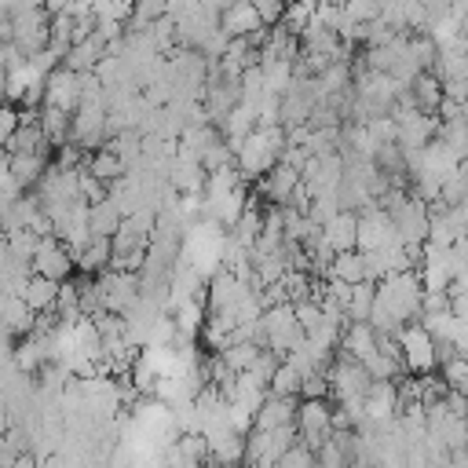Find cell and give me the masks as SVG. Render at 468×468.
Masks as SVG:
<instances>
[{
    "mask_svg": "<svg viewBox=\"0 0 468 468\" xmlns=\"http://www.w3.org/2000/svg\"><path fill=\"white\" fill-rule=\"evenodd\" d=\"M420 303H424V285L417 271H399L377 282V303L369 314V325L377 333L399 336L402 325L420 322Z\"/></svg>",
    "mask_w": 468,
    "mask_h": 468,
    "instance_id": "cell-1",
    "label": "cell"
},
{
    "mask_svg": "<svg viewBox=\"0 0 468 468\" xmlns=\"http://www.w3.org/2000/svg\"><path fill=\"white\" fill-rule=\"evenodd\" d=\"M282 150H285V128L282 124H271V128H256L245 143L234 146V168L241 172V179H263L278 161H282Z\"/></svg>",
    "mask_w": 468,
    "mask_h": 468,
    "instance_id": "cell-2",
    "label": "cell"
},
{
    "mask_svg": "<svg viewBox=\"0 0 468 468\" xmlns=\"http://www.w3.org/2000/svg\"><path fill=\"white\" fill-rule=\"evenodd\" d=\"M300 344H303V329L296 322L292 303H271V307H263V314H260V347H267L278 358H285Z\"/></svg>",
    "mask_w": 468,
    "mask_h": 468,
    "instance_id": "cell-3",
    "label": "cell"
},
{
    "mask_svg": "<svg viewBox=\"0 0 468 468\" xmlns=\"http://www.w3.org/2000/svg\"><path fill=\"white\" fill-rule=\"evenodd\" d=\"M369 384H373L369 369L358 358L336 351V358L329 366V399L333 402H362L366 391H369Z\"/></svg>",
    "mask_w": 468,
    "mask_h": 468,
    "instance_id": "cell-4",
    "label": "cell"
},
{
    "mask_svg": "<svg viewBox=\"0 0 468 468\" xmlns=\"http://www.w3.org/2000/svg\"><path fill=\"white\" fill-rule=\"evenodd\" d=\"M296 431H300V442L318 453L333 439V431H336L333 428V406H329V399H300Z\"/></svg>",
    "mask_w": 468,
    "mask_h": 468,
    "instance_id": "cell-5",
    "label": "cell"
},
{
    "mask_svg": "<svg viewBox=\"0 0 468 468\" xmlns=\"http://www.w3.org/2000/svg\"><path fill=\"white\" fill-rule=\"evenodd\" d=\"M399 347H402V366L406 373H431L439 366V355H435V336L420 325V322H410L399 329Z\"/></svg>",
    "mask_w": 468,
    "mask_h": 468,
    "instance_id": "cell-6",
    "label": "cell"
},
{
    "mask_svg": "<svg viewBox=\"0 0 468 468\" xmlns=\"http://www.w3.org/2000/svg\"><path fill=\"white\" fill-rule=\"evenodd\" d=\"M388 216H391L395 234H399L402 245H420V241H428V227H431V208H428V201L406 194Z\"/></svg>",
    "mask_w": 468,
    "mask_h": 468,
    "instance_id": "cell-7",
    "label": "cell"
},
{
    "mask_svg": "<svg viewBox=\"0 0 468 468\" xmlns=\"http://www.w3.org/2000/svg\"><path fill=\"white\" fill-rule=\"evenodd\" d=\"M391 245H402L399 234H395L391 216L384 208H377V205H369L366 212H358V241H355V249L369 256V252H384Z\"/></svg>",
    "mask_w": 468,
    "mask_h": 468,
    "instance_id": "cell-8",
    "label": "cell"
},
{
    "mask_svg": "<svg viewBox=\"0 0 468 468\" xmlns=\"http://www.w3.org/2000/svg\"><path fill=\"white\" fill-rule=\"evenodd\" d=\"M73 271H77V256L66 249V241L55 234L40 238L37 256H33V274L51 278V282H66V278H73Z\"/></svg>",
    "mask_w": 468,
    "mask_h": 468,
    "instance_id": "cell-9",
    "label": "cell"
},
{
    "mask_svg": "<svg viewBox=\"0 0 468 468\" xmlns=\"http://www.w3.org/2000/svg\"><path fill=\"white\" fill-rule=\"evenodd\" d=\"M300 183L307 186L311 197H318V194H336V186L344 183V157H340V154L307 157V165L300 168Z\"/></svg>",
    "mask_w": 468,
    "mask_h": 468,
    "instance_id": "cell-10",
    "label": "cell"
},
{
    "mask_svg": "<svg viewBox=\"0 0 468 468\" xmlns=\"http://www.w3.org/2000/svg\"><path fill=\"white\" fill-rule=\"evenodd\" d=\"M44 106H55V110L73 113L80 106V73H73L66 66L51 69L48 80H44Z\"/></svg>",
    "mask_w": 468,
    "mask_h": 468,
    "instance_id": "cell-11",
    "label": "cell"
},
{
    "mask_svg": "<svg viewBox=\"0 0 468 468\" xmlns=\"http://www.w3.org/2000/svg\"><path fill=\"white\" fill-rule=\"evenodd\" d=\"M296 190H300V172L289 168V165H282V161H278L263 179H256V197H263V201L274 205V208L289 205Z\"/></svg>",
    "mask_w": 468,
    "mask_h": 468,
    "instance_id": "cell-12",
    "label": "cell"
},
{
    "mask_svg": "<svg viewBox=\"0 0 468 468\" xmlns=\"http://www.w3.org/2000/svg\"><path fill=\"white\" fill-rule=\"evenodd\" d=\"M362 410H366V420H373V424H391V420L399 417V410H402V402H399V384H395V380H373L369 391H366V399H362Z\"/></svg>",
    "mask_w": 468,
    "mask_h": 468,
    "instance_id": "cell-13",
    "label": "cell"
},
{
    "mask_svg": "<svg viewBox=\"0 0 468 468\" xmlns=\"http://www.w3.org/2000/svg\"><path fill=\"white\" fill-rule=\"evenodd\" d=\"M340 351L358 358L362 366H369L380 351V333L369 325V322H347L344 325V336H340Z\"/></svg>",
    "mask_w": 468,
    "mask_h": 468,
    "instance_id": "cell-14",
    "label": "cell"
},
{
    "mask_svg": "<svg viewBox=\"0 0 468 468\" xmlns=\"http://www.w3.org/2000/svg\"><path fill=\"white\" fill-rule=\"evenodd\" d=\"M219 29L230 40H238V37H252L256 29H263V18H260V11H256L252 0H238L227 11H219Z\"/></svg>",
    "mask_w": 468,
    "mask_h": 468,
    "instance_id": "cell-15",
    "label": "cell"
},
{
    "mask_svg": "<svg viewBox=\"0 0 468 468\" xmlns=\"http://www.w3.org/2000/svg\"><path fill=\"white\" fill-rule=\"evenodd\" d=\"M296 410H300V399H285V395H271L263 399V406L256 410V424L260 431H274V428H289L296 424Z\"/></svg>",
    "mask_w": 468,
    "mask_h": 468,
    "instance_id": "cell-16",
    "label": "cell"
},
{
    "mask_svg": "<svg viewBox=\"0 0 468 468\" xmlns=\"http://www.w3.org/2000/svg\"><path fill=\"white\" fill-rule=\"evenodd\" d=\"M55 154H7V172L15 176V183L22 190H33L40 183V176L51 168Z\"/></svg>",
    "mask_w": 468,
    "mask_h": 468,
    "instance_id": "cell-17",
    "label": "cell"
},
{
    "mask_svg": "<svg viewBox=\"0 0 468 468\" xmlns=\"http://www.w3.org/2000/svg\"><path fill=\"white\" fill-rule=\"evenodd\" d=\"M322 234H325V241H329L333 252H351L355 241H358V212L340 208V212L322 227Z\"/></svg>",
    "mask_w": 468,
    "mask_h": 468,
    "instance_id": "cell-18",
    "label": "cell"
},
{
    "mask_svg": "<svg viewBox=\"0 0 468 468\" xmlns=\"http://www.w3.org/2000/svg\"><path fill=\"white\" fill-rule=\"evenodd\" d=\"M442 80L435 77V73H417L413 80H410V102H413V110H420V113H439V106H442Z\"/></svg>",
    "mask_w": 468,
    "mask_h": 468,
    "instance_id": "cell-19",
    "label": "cell"
},
{
    "mask_svg": "<svg viewBox=\"0 0 468 468\" xmlns=\"http://www.w3.org/2000/svg\"><path fill=\"white\" fill-rule=\"evenodd\" d=\"M110 260H113V241H110V238L91 234V241L77 252V271H80V274H88V278H95V274L110 271Z\"/></svg>",
    "mask_w": 468,
    "mask_h": 468,
    "instance_id": "cell-20",
    "label": "cell"
},
{
    "mask_svg": "<svg viewBox=\"0 0 468 468\" xmlns=\"http://www.w3.org/2000/svg\"><path fill=\"white\" fill-rule=\"evenodd\" d=\"M58 285L62 282H51V278H40V274H29V282L22 285V300L37 311V314H44V311H55V300H58Z\"/></svg>",
    "mask_w": 468,
    "mask_h": 468,
    "instance_id": "cell-21",
    "label": "cell"
},
{
    "mask_svg": "<svg viewBox=\"0 0 468 468\" xmlns=\"http://www.w3.org/2000/svg\"><path fill=\"white\" fill-rule=\"evenodd\" d=\"M99 183H106V186H113L117 179H124L128 176V168H124V161L110 150V146H102V150H95V154H88V165H84Z\"/></svg>",
    "mask_w": 468,
    "mask_h": 468,
    "instance_id": "cell-22",
    "label": "cell"
},
{
    "mask_svg": "<svg viewBox=\"0 0 468 468\" xmlns=\"http://www.w3.org/2000/svg\"><path fill=\"white\" fill-rule=\"evenodd\" d=\"M37 124H40V132L48 135V143L58 150V146H66V143H69L73 113H66V110H55V106H44V110H40V117H37Z\"/></svg>",
    "mask_w": 468,
    "mask_h": 468,
    "instance_id": "cell-23",
    "label": "cell"
},
{
    "mask_svg": "<svg viewBox=\"0 0 468 468\" xmlns=\"http://www.w3.org/2000/svg\"><path fill=\"white\" fill-rule=\"evenodd\" d=\"M329 278H336V282H344V285H358V282H366V256H362L358 249H351V252H336L333 263H329Z\"/></svg>",
    "mask_w": 468,
    "mask_h": 468,
    "instance_id": "cell-24",
    "label": "cell"
},
{
    "mask_svg": "<svg viewBox=\"0 0 468 468\" xmlns=\"http://www.w3.org/2000/svg\"><path fill=\"white\" fill-rule=\"evenodd\" d=\"M121 223H124V212H121V205H117L113 197L91 205V234H99V238H113V234L121 230Z\"/></svg>",
    "mask_w": 468,
    "mask_h": 468,
    "instance_id": "cell-25",
    "label": "cell"
},
{
    "mask_svg": "<svg viewBox=\"0 0 468 468\" xmlns=\"http://www.w3.org/2000/svg\"><path fill=\"white\" fill-rule=\"evenodd\" d=\"M373 303H377V282H358V285H351L347 322H369Z\"/></svg>",
    "mask_w": 468,
    "mask_h": 468,
    "instance_id": "cell-26",
    "label": "cell"
},
{
    "mask_svg": "<svg viewBox=\"0 0 468 468\" xmlns=\"http://www.w3.org/2000/svg\"><path fill=\"white\" fill-rule=\"evenodd\" d=\"M435 139H439L461 165L468 161V121H442Z\"/></svg>",
    "mask_w": 468,
    "mask_h": 468,
    "instance_id": "cell-27",
    "label": "cell"
},
{
    "mask_svg": "<svg viewBox=\"0 0 468 468\" xmlns=\"http://www.w3.org/2000/svg\"><path fill=\"white\" fill-rule=\"evenodd\" d=\"M260 351H263V347H260L256 340H234L230 347H223V351H219V358H223L234 373H249V366L260 358Z\"/></svg>",
    "mask_w": 468,
    "mask_h": 468,
    "instance_id": "cell-28",
    "label": "cell"
},
{
    "mask_svg": "<svg viewBox=\"0 0 468 468\" xmlns=\"http://www.w3.org/2000/svg\"><path fill=\"white\" fill-rule=\"evenodd\" d=\"M300 384H303V373L296 369V366H289V362H282L278 369H274V377H271V395H285V399H300Z\"/></svg>",
    "mask_w": 468,
    "mask_h": 468,
    "instance_id": "cell-29",
    "label": "cell"
},
{
    "mask_svg": "<svg viewBox=\"0 0 468 468\" xmlns=\"http://www.w3.org/2000/svg\"><path fill=\"white\" fill-rule=\"evenodd\" d=\"M439 377L446 380L450 391H464L468 395V355H453V358L439 362Z\"/></svg>",
    "mask_w": 468,
    "mask_h": 468,
    "instance_id": "cell-30",
    "label": "cell"
},
{
    "mask_svg": "<svg viewBox=\"0 0 468 468\" xmlns=\"http://www.w3.org/2000/svg\"><path fill=\"white\" fill-rule=\"evenodd\" d=\"M439 201H442V205H468V168H464V165L442 183Z\"/></svg>",
    "mask_w": 468,
    "mask_h": 468,
    "instance_id": "cell-31",
    "label": "cell"
},
{
    "mask_svg": "<svg viewBox=\"0 0 468 468\" xmlns=\"http://www.w3.org/2000/svg\"><path fill=\"white\" fill-rule=\"evenodd\" d=\"M292 311H296V322H300V329H303V336L307 333H314L322 322H325V311H322V303H318V296H307V300H300V303H292Z\"/></svg>",
    "mask_w": 468,
    "mask_h": 468,
    "instance_id": "cell-32",
    "label": "cell"
},
{
    "mask_svg": "<svg viewBox=\"0 0 468 468\" xmlns=\"http://www.w3.org/2000/svg\"><path fill=\"white\" fill-rule=\"evenodd\" d=\"M274 468H318V457H314V450L311 446H303V442H296Z\"/></svg>",
    "mask_w": 468,
    "mask_h": 468,
    "instance_id": "cell-33",
    "label": "cell"
},
{
    "mask_svg": "<svg viewBox=\"0 0 468 468\" xmlns=\"http://www.w3.org/2000/svg\"><path fill=\"white\" fill-rule=\"evenodd\" d=\"M300 399H329V369L325 373H307L300 384Z\"/></svg>",
    "mask_w": 468,
    "mask_h": 468,
    "instance_id": "cell-34",
    "label": "cell"
},
{
    "mask_svg": "<svg viewBox=\"0 0 468 468\" xmlns=\"http://www.w3.org/2000/svg\"><path fill=\"white\" fill-rule=\"evenodd\" d=\"M18 132V106H0V150L11 143V135Z\"/></svg>",
    "mask_w": 468,
    "mask_h": 468,
    "instance_id": "cell-35",
    "label": "cell"
},
{
    "mask_svg": "<svg viewBox=\"0 0 468 468\" xmlns=\"http://www.w3.org/2000/svg\"><path fill=\"white\" fill-rule=\"evenodd\" d=\"M252 4H256V11H260L263 26H278L282 15H285V0H252Z\"/></svg>",
    "mask_w": 468,
    "mask_h": 468,
    "instance_id": "cell-36",
    "label": "cell"
},
{
    "mask_svg": "<svg viewBox=\"0 0 468 468\" xmlns=\"http://www.w3.org/2000/svg\"><path fill=\"white\" fill-rule=\"evenodd\" d=\"M69 4H73V0H44L40 7H44L48 15H62V11H69Z\"/></svg>",
    "mask_w": 468,
    "mask_h": 468,
    "instance_id": "cell-37",
    "label": "cell"
},
{
    "mask_svg": "<svg viewBox=\"0 0 468 468\" xmlns=\"http://www.w3.org/2000/svg\"><path fill=\"white\" fill-rule=\"evenodd\" d=\"M4 256H7V230L0 227V263H4Z\"/></svg>",
    "mask_w": 468,
    "mask_h": 468,
    "instance_id": "cell-38",
    "label": "cell"
},
{
    "mask_svg": "<svg viewBox=\"0 0 468 468\" xmlns=\"http://www.w3.org/2000/svg\"><path fill=\"white\" fill-rule=\"evenodd\" d=\"M15 468H37V461H33V457H29V453H26V457H22V461H18V464H15Z\"/></svg>",
    "mask_w": 468,
    "mask_h": 468,
    "instance_id": "cell-39",
    "label": "cell"
},
{
    "mask_svg": "<svg viewBox=\"0 0 468 468\" xmlns=\"http://www.w3.org/2000/svg\"><path fill=\"white\" fill-rule=\"evenodd\" d=\"M0 106H7V88H4V77H0Z\"/></svg>",
    "mask_w": 468,
    "mask_h": 468,
    "instance_id": "cell-40",
    "label": "cell"
},
{
    "mask_svg": "<svg viewBox=\"0 0 468 468\" xmlns=\"http://www.w3.org/2000/svg\"><path fill=\"white\" fill-rule=\"evenodd\" d=\"M0 44H7V40H4V33H0Z\"/></svg>",
    "mask_w": 468,
    "mask_h": 468,
    "instance_id": "cell-41",
    "label": "cell"
},
{
    "mask_svg": "<svg viewBox=\"0 0 468 468\" xmlns=\"http://www.w3.org/2000/svg\"><path fill=\"white\" fill-rule=\"evenodd\" d=\"M124 4H135V0H124Z\"/></svg>",
    "mask_w": 468,
    "mask_h": 468,
    "instance_id": "cell-42",
    "label": "cell"
}]
</instances>
